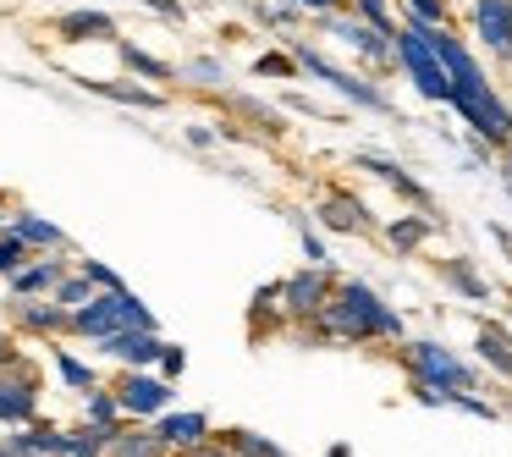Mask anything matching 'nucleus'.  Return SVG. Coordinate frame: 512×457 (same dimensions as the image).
<instances>
[{
	"label": "nucleus",
	"mask_w": 512,
	"mask_h": 457,
	"mask_svg": "<svg viewBox=\"0 0 512 457\" xmlns=\"http://www.w3.org/2000/svg\"><path fill=\"white\" fill-rule=\"evenodd\" d=\"M424 34H430L435 56L446 61V72H452V111L463 116V122L474 127L490 149H512V111H507V100L490 89V78L479 72V61L468 56V45L452 34V28H430V23H424Z\"/></svg>",
	"instance_id": "f257e3e1"
},
{
	"label": "nucleus",
	"mask_w": 512,
	"mask_h": 457,
	"mask_svg": "<svg viewBox=\"0 0 512 457\" xmlns=\"http://www.w3.org/2000/svg\"><path fill=\"white\" fill-rule=\"evenodd\" d=\"M314 325L320 336H336V342H375V336H402V320L380 303L375 287L364 281H336V298L325 303L320 320H303Z\"/></svg>",
	"instance_id": "f03ea898"
},
{
	"label": "nucleus",
	"mask_w": 512,
	"mask_h": 457,
	"mask_svg": "<svg viewBox=\"0 0 512 457\" xmlns=\"http://www.w3.org/2000/svg\"><path fill=\"white\" fill-rule=\"evenodd\" d=\"M397 67L413 78V89H419L424 100L452 105V72H446L441 56H435V45H430V34H424V23H413V17L397 28Z\"/></svg>",
	"instance_id": "7ed1b4c3"
},
{
	"label": "nucleus",
	"mask_w": 512,
	"mask_h": 457,
	"mask_svg": "<svg viewBox=\"0 0 512 457\" xmlns=\"http://www.w3.org/2000/svg\"><path fill=\"white\" fill-rule=\"evenodd\" d=\"M402 364L413 369V380L446 391V397H457V391L474 386V369H468L452 347H441V342H408V347H402Z\"/></svg>",
	"instance_id": "20e7f679"
},
{
	"label": "nucleus",
	"mask_w": 512,
	"mask_h": 457,
	"mask_svg": "<svg viewBox=\"0 0 512 457\" xmlns=\"http://www.w3.org/2000/svg\"><path fill=\"white\" fill-rule=\"evenodd\" d=\"M331 298H336V281L325 265H309V270L281 281V314H287V320H320Z\"/></svg>",
	"instance_id": "39448f33"
},
{
	"label": "nucleus",
	"mask_w": 512,
	"mask_h": 457,
	"mask_svg": "<svg viewBox=\"0 0 512 457\" xmlns=\"http://www.w3.org/2000/svg\"><path fill=\"white\" fill-rule=\"evenodd\" d=\"M292 56H298V67L309 72V78L331 83V89H336V94H347V100H353V105H364V111H391V100H386V94L375 89V83H369V78H353V72H342V67H331V61H325L320 50L298 45V50H292Z\"/></svg>",
	"instance_id": "423d86ee"
},
{
	"label": "nucleus",
	"mask_w": 512,
	"mask_h": 457,
	"mask_svg": "<svg viewBox=\"0 0 512 457\" xmlns=\"http://www.w3.org/2000/svg\"><path fill=\"white\" fill-rule=\"evenodd\" d=\"M325 34H336L342 45H353L364 61H375V67H386V61H397V34H380L375 23H364V17H325Z\"/></svg>",
	"instance_id": "0eeeda50"
},
{
	"label": "nucleus",
	"mask_w": 512,
	"mask_h": 457,
	"mask_svg": "<svg viewBox=\"0 0 512 457\" xmlns=\"http://www.w3.org/2000/svg\"><path fill=\"white\" fill-rule=\"evenodd\" d=\"M116 397H122V413H127V419H160V413L171 408L166 375H149V369H127L122 386H116Z\"/></svg>",
	"instance_id": "6e6552de"
},
{
	"label": "nucleus",
	"mask_w": 512,
	"mask_h": 457,
	"mask_svg": "<svg viewBox=\"0 0 512 457\" xmlns=\"http://www.w3.org/2000/svg\"><path fill=\"white\" fill-rule=\"evenodd\" d=\"M17 303V331L28 336H78V309H67L61 298H12Z\"/></svg>",
	"instance_id": "1a4fd4ad"
},
{
	"label": "nucleus",
	"mask_w": 512,
	"mask_h": 457,
	"mask_svg": "<svg viewBox=\"0 0 512 457\" xmlns=\"http://www.w3.org/2000/svg\"><path fill=\"white\" fill-rule=\"evenodd\" d=\"M100 353L122 358L127 369H149V364H160L166 342H160V331H155V325H122V331H111V336L100 342Z\"/></svg>",
	"instance_id": "9d476101"
},
{
	"label": "nucleus",
	"mask_w": 512,
	"mask_h": 457,
	"mask_svg": "<svg viewBox=\"0 0 512 457\" xmlns=\"http://www.w3.org/2000/svg\"><path fill=\"white\" fill-rule=\"evenodd\" d=\"M122 325H127V287L100 292V298H89L78 309V336H89V342H105V336L122 331Z\"/></svg>",
	"instance_id": "9b49d317"
},
{
	"label": "nucleus",
	"mask_w": 512,
	"mask_h": 457,
	"mask_svg": "<svg viewBox=\"0 0 512 457\" xmlns=\"http://www.w3.org/2000/svg\"><path fill=\"white\" fill-rule=\"evenodd\" d=\"M474 34L485 50L512 61V0H474Z\"/></svg>",
	"instance_id": "f8f14e48"
},
{
	"label": "nucleus",
	"mask_w": 512,
	"mask_h": 457,
	"mask_svg": "<svg viewBox=\"0 0 512 457\" xmlns=\"http://www.w3.org/2000/svg\"><path fill=\"white\" fill-rule=\"evenodd\" d=\"M34 408H39V386L28 369L0 375V424H34Z\"/></svg>",
	"instance_id": "ddd939ff"
},
{
	"label": "nucleus",
	"mask_w": 512,
	"mask_h": 457,
	"mask_svg": "<svg viewBox=\"0 0 512 457\" xmlns=\"http://www.w3.org/2000/svg\"><path fill=\"white\" fill-rule=\"evenodd\" d=\"M67 276H72L67 259H28V265L17 270V276H6V281H12V298H39V292L50 298Z\"/></svg>",
	"instance_id": "4468645a"
},
{
	"label": "nucleus",
	"mask_w": 512,
	"mask_h": 457,
	"mask_svg": "<svg viewBox=\"0 0 512 457\" xmlns=\"http://www.w3.org/2000/svg\"><path fill=\"white\" fill-rule=\"evenodd\" d=\"M320 226H331V232H369V226H375V215H369L353 193H325Z\"/></svg>",
	"instance_id": "2eb2a0df"
},
{
	"label": "nucleus",
	"mask_w": 512,
	"mask_h": 457,
	"mask_svg": "<svg viewBox=\"0 0 512 457\" xmlns=\"http://www.w3.org/2000/svg\"><path fill=\"white\" fill-rule=\"evenodd\" d=\"M155 435L171 446V452H182V446H193V441H204L210 435V419L204 413H188V408H177V413H160V424H155Z\"/></svg>",
	"instance_id": "dca6fc26"
},
{
	"label": "nucleus",
	"mask_w": 512,
	"mask_h": 457,
	"mask_svg": "<svg viewBox=\"0 0 512 457\" xmlns=\"http://www.w3.org/2000/svg\"><path fill=\"white\" fill-rule=\"evenodd\" d=\"M353 166L375 171V177H380V182H391V188H397V193H402V199H408V204H419V210H430V193H424L419 182H413L408 171L397 166V160H386V155H353Z\"/></svg>",
	"instance_id": "f3484780"
},
{
	"label": "nucleus",
	"mask_w": 512,
	"mask_h": 457,
	"mask_svg": "<svg viewBox=\"0 0 512 457\" xmlns=\"http://www.w3.org/2000/svg\"><path fill=\"white\" fill-rule=\"evenodd\" d=\"M474 353L485 358L496 375H507L512 380V336L501 331V325H479V342H474Z\"/></svg>",
	"instance_id": "a211bd4d"
},
{
	"label": "nucleus",
	"mask_w": 512,
	"mask_h": 457,
	"mask_svg": "<svg viewBox=\"0 0 512 457\" xmlns=\"http://www.w3.org/2000/svg\"><path fill=\"white\" fill-rule=\"evenodd\" d=\"M83 89H94V94H105V100H122V105H133V111H160V94L155 89H138V83H89V78H78Z\"/></svg>",
	"instance_id": "6ab92c4d"
},
{
	"label": "nucleus",
	"mask_w": 512,
	"mask_h": 457,
	"mask_svg": "<svg viewBox=\"0 0 512 457\" xmlns=\"http://www.w3.org/2000/svg\"><path fill=\"white\" fill-rule=\"evenodd\" d=\"M56 28L61 39H116V23L105 12H67Z\"/></svg>",
	"instance_id": "aec40b11"
},
{
	"label": "nucleus",
	"mask_w": 512,
	"mask_h": 457,
	"mask_svg": "<svg viewBox=\"0 0 512 457\" xmlns=\"http://www.w3.org/2000/svg\"><path fill=\"white\" fill-rule=\"evenodd\" d=\"M111 457H171V446L155 430H116Z\"/></svg>",
	"instance_id": "412c9836"
},
{
	"label": "nucleus",
	"mask_w": 512,
	"mask_h": 457,
	"mask_svg": "<svg viewBox=\"0 0 512 457\" xmlns=\"http://www.w3.org/2000/svg\"><path fill=\"white\" fill-rule=\"evenodd\" d=\"M122 424H83L72 430V457H111V441Z\"/></svg>",
	"instance_id": "4be33fe9"
},
{
	"label": "nucleus",
	"mask_w": 512,
	"mask_h": 457,
	"mask_svg": "<svg viewBox=\"0 0 512 457\" xmlns=\"http://www.w3.org/2000/svg\"><path fill=\"white\" fill-rule=\"evenodd\" d=\"M430 232H435L430 215H402V221L386 226V237H391V248H397V254H413V248H419Z\"/></svg>",
	"instance_id": "5701e85b"
},
{
	"label": "nucleus",
	"mask_w": 512,
	"mask_h": 457,
	"mask_svg": "<svg viewBox=\"0 0 512 457\" xmlns=\"http://www.w3.org/2000/svg\"><path fill=\"white\" fill-rule=\"evenodd\" d=\"M12 232L23 237L28 248H67V237H61V226H50L45 215H17Z\"/></svg>",
	"instance_id": "b1692460"
},
{
	"label": "nucleus",
	"mask_w": 512,
	"mask_h": 457,
	"mask_svg": "<svg viewBox=\"0 0 512 457\" xmlns=\"http://www.w3.org/2000/svg\"><path fill=\"white\" fill-rule=\"evenodd\" d=\"M56 375H61V386H72V391H83V397H89L94 386H100V375H94L89 364H83V358H72L67 347H56Z\"/></svg>",
	"instance_id": "393cba45"
},
{
	"label": "nucleus",
	"mask_w": 512,
	"mask_h": 457,
	"mask_svg": "<svg viewBox=\"0 0 512 457\" xmlns=\"http://www.w3.org/2000/svg\"><path fill=\"white\" fill-rule=\"evenodd\" d=\"M83 413H89V424H122V419H127V413H122V397H116V391H105V386L89 391Z\"/></svg>",
	"instance_id": "a878e982"
},
{
	"label": "nucleus",
	"mask_w": 512,
	"mask_h": 457,
	"mask_svg": "<svg viewBox=\"0 0 512 457\" xmlns=\"http://www.w3.org/2000/svg\"><path fill=\"white\" fill-rule=\"evenodd\" d=\"M226 441H232L237 457H287L270 435H259V430H226Z\"/></svg>",
	"instance_id": "bb28decb"
},
{
	"label": "nucleus",
	"mask_w": 512,
	"mask_h": 457,
	"mask_svg": "<svg viewBox=\"0 0 512 457\" xmlns=\"http://www.w3.org/2000/svg\"><path fill=\"white\" fill-rule=\"evenodd\" d=\"M441 276L452 281V287L463 292V298H490V287L474 276V270H468V259H441Z\"/></svg>",
	"instance_id": "cd10ccee"
},
{
	"label": "nucleus",
	"mask_w": 512,
	"mask_h": 457,
	"mask_svg": "<svg viewBox=\"0 0 512 457\" xmlns=\"http://www.w3.org/2000/svg\"><path fill=\"white\" fill-rule=\"evenodd\" d=\"M50 298H61V303H67V309H83V303H89V298H100V287H94V281H89V270H78V276H67V281H61L56 292H50Z\"/></svg>",
	"instance_id": "c85d7f7f"
},
{
	"label": "nucleus",
	"mask_w": 512,
	"mask_h": 457,
	"mask_svg": "<svg viewBox=\"0 0 512 457\" xmlns=\"http://www.w3.org/2000/svg\"><path fill=\"white\" fill-rule=\"evenodd\" d=\"M23 265H28V243L6 226V232H0V276H17Z\"/></svg>",
	"instance_id": "c756f323"
},
{
	"label": "nucleus",
	"mask_w": 512,
	"mask_h": 457,
	"mask_svg": "<svg viewBox=\"0 0 512 457\" xmlns=\"http://www.w3.org/2000/svg\"><path fill=\"white\" fill-rule=\"evenodd\" d=\"M122 61L138 72V78H171V67H166V61H155L149 50H133V45H122Z\"/></svg>",
	"instance_id": "7c9ffc66"
},
{
	"label": "nucleus",
	"mask_w": 512,
	"mask_h": 457,
	"mask_svg": "<svg viewBox=\"0 0 512 457\" xmlns=\"http://www.w3.org/2000/svg\"><path fill=\"white\" fill-rule=\"evenodd\" d=\"M254 72L259 78H292V72H303V67H298V56H276V50H270V56L254 61Z\"/></svg>",
	"instance_id": "2f4dec72"
},
{
	"label": "nucleus",
	"mask_w": 512,
	"mask_h": 457,
	"mask_svg": "<svg viewBox=\"0 0 512 457\" xmlns=\"http://www.w3.org/2000/svg\"><path fill=\"white\" fill-rule=\"evenodd\" d=\"M353 12L364 17V23H375L380 34H397V23H391V12H386V0H353Z\"/></svg>",
	"instance_id": "473e14b6"
},
{
	"label": "nucleus",
	"mask_w": 512,
	"mask_h": 457,
	"mask_svg": "<svg viewBox=\"0 0 512 457\" xmlns=\"http://www.w3.org/2000/svg\"><path fill=\"white\" fill-rule=\"evenodd\" d=\"M188 78L199 83V89H215V83H226V67L210 56H199V61H188Z\"/></svg>",
	"instance_id": "72a5a7b5"
},
{
	"label": "nucleus",
	"mask_w": 512,
	"mask_h": 457,
	"mask_svg": "<svg viewBox=\"0 0 512 457\" xmlns=\"http://www.w3.org/2000/svg\"><path fill=\"white\" fill-rule=\"evenodd\" d=\"M408 17L413 23H430V28H446V0H408Z\"/></svg>",
	"instance_id": "f704fd0d"
},
{
	"label": "nucleus",
	"mask_w": 512,
	"mask_h": 457,
	"mask_svg": "<svg viewBox=\"0 0 512 457\" xmlns=\"http://www.w3.org/2000/svg\"><path fill=\"white\" fill-rule=\"evenodd\" d=\"M171 457H237L232 452V441H215V435H204V441H193V446H182V452H171Z\"/></svg>",
	"instance_id": "c9c22d12"
},
{
	"label": "nucleus",
	"mask_w": 512,
	"mask_h": 457,
	"mask_svg": "<svg viewBox=\"0 0 512 457\" xmlns=\"http://www.w3.org/2000/svg\"><path fill=\"white\" fill-rule=\"evenodd\" d=\"M83 270H89V281H94L100 292H116V287H122V276H116L111 265H100V259H83Z\"/></svg>",
	"instance_id": "e433bc0d"
},
{
	"label": "nucleus",
	"mask_w": 512,
	"mask_h": 457,
	"mask_svg": "<svg viewBox=\"0 0 512 457\" xmlns=\"http://www.w3.org/2000/svg\"><path fill=\"white\" fill-rule=\"evenodd\" d=\"M182 369H188V353H182V347H171V342H166V353H160V375H166V380H177Z\"/></svg>",
	"instance_id": "4c0bfd02"
},
{
	"label": "nucleus",
	"mask_w": 512,
	"mask_h": 457,
	"mask_svg": "<svg viewBox=\"0 0 512 457\" xmlns=\"http://www.w3.org/2000/svg\"><path fill=\"white\" fill-rule=\"evenodd\" d=\"M144 6L155 17H171V23H182V17H188V6H182V0H144Z\"/></svg>",
	"instance_id": "58836bf2"
},
{
	"label": "nucleus",
	"mask_w": 512,
	"mask_h": 457,
	"mask_svg": "<svg viewBox=\"0 0 512 457\" xmlns=\"http://www.w3.org/2000/svg\"><path fill=\"white\" fill-rule=\"evenodd\" d=\"M303 254H309V265H325V243L309 232V226H303Z\"/></svg>",
	"instance_id": "ea45409f"
},
{
	"label": "nucleus",
	"mask_w": 512,
	"mask_h": 457,
	"mask_svg": "<svg viewBox=\"0 0 512 457\" xmlns=\"http://www.w3.org/2000/svg\"><path fill=\"white\" fill-rule=\"evenodd\" d=\"M303 12H314V17H331V12H342V0H298Z\"/></svg>",
	"instance_id": "a19ab883"
},
{
	"label": "nucleus",
	"mask_w": 512,
	"mask_h": 457,
	"mask_svg": "<svg viewBox=\"0 0 512 457\" xmlns=\"http://www.w3.org/2000/svg\"><path fill=\"white\" fill-rule=\"evenodd\" d=\"M496 177H501V188H507V199H512V149H501V160H496Z\"/></svg>",
	"instance_id": "79ce46f5"
},
{
	"label": "nucleus",
	"mask_w": 512,
	"mask_h": 457,
	"mask_svg": "<svg viewBox=\"0 0 512 457\" xmlns=\"http://www.w3.org/2000/svg\"><path fill=\"white\" fill-rule=\"evenodd\" d=\"M6 364H23V358H17V347H12V336H0V369Z\"/></svg>",
	"instance_id": "37998d69"
},
{
	"label": "nucleus",
	"mask_w": 512,
	"mask_h": 457,
	"mask_svg": "<svg viewBox=\"0 0 512 457\" xmlns=\"http://www.w3.org/2000/svg\"><path fill=\"white\" fill-rule=\"evenodd\" d=\"M188 144L204 149V144H215V133H210V127H188Z\"/></svg>",
	"instance_id": "c03bdc74"
}]
</instances>
